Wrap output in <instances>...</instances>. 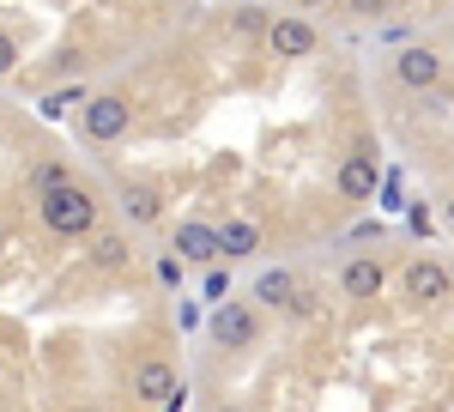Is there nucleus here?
I'll return each instance as SVG.
<instances>
[{
	"instance_id": "f257e3e1",
	"label": "nucleus",
	"mask_w": 454,
	"mask_h": 412,
	"mask_svg": "<svg viewBox=\"0 0 454 412\" xmlns=\"http://www.w3.org/2000/svg\"><path fill=\"white\" fill-rule=\"evenodd\" d=\"M36 206H43V225H49L55 237H85V231L98 225V201H91L85 188H73V182L49 188Z\"/></svg>"
},
{
	"instance_id": "f03ea898",
	"label": "nucleus",
	"mask_w": 454,
	"mask_h": 412,
	"mask_svg": "<svg viewBox=\"0 0 454 412\" xmlns=\"http://www.w3.org/2000/svg\"><path fill=\"white\" fill-rule=\"evenodd\" d=\"M449 291H454V279L436 255H419V261L406 267V297H412V304H442Z\"/></svg>"
},
{
	"instance_id": "7ed1b4c3",
	"label": "nucleus",
	"mask_w": 454,
	"mask_h": 412,
	"mask_svg": "<svg viewBox=\"0 0 454 412\" xmlns=\"http://www.w3.org/2000/svg\"><path fill=\"white\" fill-rule=\"evenodd\" d=\"M267 43H273L279 61H303V55H315V25L309 19H273L267 25Z\"/></svg>"
},
{
	"instance_id": "20e7f679",
	"label": "nucleus",
	"mask_w": 454,
	"mask_h": 412,
	"mask_svg": "<svg viewBox=\"0 0 454 412\" xmlns=\"http://www.w3.org/2000/svg\"><path fill=\"white\" fill-rule=\"evenodd\" d=\"M394 79H400V85H412V91H424V85H436V79H442V55L412 43V49H400V55H394Z\"/></svg>"
},
{
	"instance_id": "39448f33",
	"label": "nucleus",
	"mask_w": 454,
	"mask_h": 412,
	"mask_svg": "<svg viewBox=\"0 0 454 412\" xmlns=\"http://www.w3.org/2000/svg\"><path fill=\"white\" fill-rule=\"evenodd\" d=\"M382 285H387V267L376 261V255H351L346 273H340V291H346V297H357V304H370Z\"/></svg>"
},
{
	"instance_id": "423d86ee",
	"label": "nucleus",
	"mask_w": 454,
	"mask_h": 412,
	"mask_svg": "<svg viewBox=\"0 0 454 412\" xmlns=\"http://www.w3.org/2000/svg\"><path fill=\"white\" fill-rule=\"evenodd\" d=\"M79 128H85V139H121L128 134V103L121 98H91Z\"/></svg>"
},
{
	"instance_id": "0eeeda50",
	"label": "nucleus",
	"mask_w": 454,
	"mask_h": 412,
	"mask_svg": "<svg viewBox=\"0 0 454 412\" xmlns=\"http://www.w3.org/2000/svg\"><path fill=\"white\" fill-rule=\"evenodd\" d=\"M254 309L248 304H218V315H212V340L218 345H254Z\"/></svg>"
},
{
	"instance_id": "6e6552de",
	"label": "nucleus",
	"mask_w": 454,
	"mask_h": 412,
	"mask_svg": "<svg viewBox=\"0 0 454 412\" xmlns=\"http://www.w3.org/2000/svg\"><path fill=\"white\" fill-rule=\"evenodd\" d=\"M340 194H346V201H370V194H376V158H364V152L346 158V164H340Z\"/></svg>"
},
{
	"instance_id": "1a4fd4ad",
	"label": "nucleus",
	"mask_w": 454,
	"mask_h": 412,
	"mask_svg": "<svg viewBox=\"0 0 454 412\" xmlns=\"http://www.w3.org/2000/svg\"><path fill=\"white\" fill-rule=\"evenodd\" d=\"M176 255H182V261H218L224 249H218V231H207V225H182V231H176Z\"/></svg>"
},
{
	"instance_id": "9d476101",
	"label": "nucleus",
	"mask_w": 454,
	"mask_h": 412,
	"mask_svg": "<svg viewBox=\"0 0 454 412\" xmlns=\"http://www.w3.org/2000/svg\"><path fill=\"white\" fill-rule=\"evenodd\" d=\"M134 394H140V400H158V407H164V400L176 394L170 364H140V376H134Z\"/></svg>"
},
{
	"instance_id": "9b49d317",
	"label": "nucleus",
	"mask_w": 454,
	"mask_h": 412,
	"mask_svg": "<svg viewBox=\"0 0 454 412\" xmlns=\"http://www.w3.org/2000/svg\"><path fill=\"white\" fill-rule=\"evenodd\" d=\"M254 297H261V304H273V309H291V297H297V279L285 273V267H273V273H261L254 279Z\"/></svg>"
},
{
	"instance_id": "f8f14e48",
	"label": "nucleus",
	"mask_w": 454,
	"mask_h": 412,
	"mask_svg": "<svg viewBox=\"0 0 454 412\" xmlns=\"http://www.w3.org/2000/svg\"><path fill=\"white\" fill-rule=\"evenodd\" d=\"M254 242H261V231H254L248 218H237V225H224V231H218V249H224L231 261H237V255H254Z\"/></svg>"
},
{
	"instance_id": "ddd939ff",
	"label": "nucleus",
	"mask_w": 454,
	"mask_h": 412,
	"mask_svg": "<svg viewBox=\"0 0 454 412\" xmlns=\"http://www.w3.org/2000/svg\"><path fill=\"white\" fill-rule=\"evenodd\" d=\"M121 212H128L134 225H152V218H158V194H145V188H121Z\"/></svg>"
},
{
	"instance_id": "4468645a",
	"label": "nucleus",
	"mask_w": 454,
	"mask_h": 412,
	"mask_svg": "<svg viewBox=\"0 0 454 412\" xmlns=\"http://www.w3.org/2000/svg\"><path fill=\"white\" fill-rule=\"evenodd\" d=\"M91 261H98V267H121V261H128V242H121V237H98Z\"/></svg>"
},
{
	"instance_id": "2eb2a0df",
	"label": "nucleus",
	"mask_w": 454,
	"mask_h": 412,
	"mask_svg": "<svg viewBox=\"0 0 454 412\" xmlns=\"http://www.w3.org/2000/svg\"><path fill=\"white\" fill-rule=\"evenodd\" d=\"M73 103H85V91H55V98L43 103V115H49V122H61V115H67Z\"/></svg>"
},
{
	"instance_id": "dca6fc26",
	"label": "nucleus",
	"mask_w": 454,
	"mask_h": 412,
	"mask_svg": "<svg viewBox=\"0 0 454 412\" xmlns=\"http://www.w3.org/2000/svg\"><path fill=\"white\" fill-rule=\"evenodd\" d=\"M351 12H357V19H376V12H387V6H394V0H346Z\"/></svg>"
},
{
	"instance_id": "f3484780",
	"label": "nucleus",
	"mask_w": 454,
	"mask_h": 412,
	"mask_svg": "<svg viewBox=\"0 0 454 412\" xmlns=\"http://www.w3.org/2000/svg\"><path fill=\"white\" fill-rule=\"evenodd\" d=\"M12 67H19V43L0 31V73H12Z\"/></svg>"
},
{
	"instance_id": "a211bd4d",
	"label": "nucleus",
	"mask_w": 454,
	"mask_h": 412,
	"mask_svg": "<svg viewBox=\"0 0 454 412\" xmlns=\"http://www.w3.org/2000/svg\"><path fill=\"white\" fill-rule=\"evenodd\" d=\"M49 188H61V170H55V164H43V170H36V194H49Z\"/></svg>"
},
{
	"instance_id": "6ab92c4d",
	"label": "nucleus",
	"mask_w": 454,
	"mask_h": 412,
	"mask_svg": "<svg viewBox=\"0 0 454 412\" xmlns=\"http://www.w3.org/2000/svg\"><path fill=\"white\" fill-rule=\"evenodd\" d=\"M291 315H315V291H297L291 297Z\"/></svg>"
},
{
	"instance_id": "aec40b11",
	"label": "nucleus",
	"mask_w": 454,
	"mask_h": 412,
	"mask_svg": "<svg viewBox=\"0 0 454 412\" xmlns=\"http://www.w3.org/2000/svg\"><path fill=\"white\" fill-rule=\"evenodd\" d=\"M400 6H424V0H400Z\"/></svg>"
},
{
	"instance_id": "412c9836",
	"label": "nucleus",
	"mask_w": 454,
	"mask_h": 412,
	"mask_svg": "<svg viewBox=\"0 0 454 412\" xmlns=\"http://www.w3.org/2000/svg\"><path fill=\"white\" fill-rule=\"evenodd\" d=\"M449 225H454V201H449Z\"/></svg>"
},
{
	"instance_id": "4be33fe9",
	"label": "nucleus",
	"mask_w": 454,
	"mask_h": 412,
	"mask_svg": "<svg viewBox=\"0 0 454 412\" xmlns=\"http://www.w3.org/2000/svg\"><path fill=\"white\" fill-rule=\"evenodd\" d=\"M449 6H454V0H449Z\"/></svg>"
}]
</instances>
